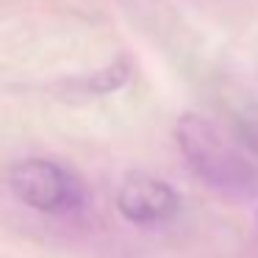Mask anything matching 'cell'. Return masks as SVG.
I'll return each instance as SVG.
<instances>
[{"label":"cell","instance_id":"cell-2","mask_svg":"<svg viewBox=\"0 0 258 258\" xmlns=\"http://www.w3.org/2000/svg\"><path fill=\"white\" fill-rule=\"evenodd\" d=\"M9 189L20 203L31 206L34 211L50 217H73L81 214L89 203L84 180L67 167L47 158H25L17 161L6 175Z\"/></svg>","mask_w":258,"mask_h":258},{"label":"cell","instance_id":"cell-1","mask_svg":"<svg viewBox=\"0 0 258 258\" xmlns=\"http://www.w3.org/2000/svg\"><path fill=\"white\" fill-rule=\"evenodd\" d=\"M183 158L195 175L230 200H247L258 191V164L203 114H183L175 125Z\"/></svg>","mask_w":258,"mask_h":258},{"label":"cell","instance_id":"cell-3","mask_svg":"<svg viewBox=\"0 0 258 258\" xmlns=\"http://www.w3.org/2000/svg\"><path fill=\"white\" fill-rule=\"evenodd\" d=\"M117 208L128 222L153 228V225H164L178 217L180 197L169 183L153 178V175L131 172L119 183Z\"/></svg>","mask_w":258,"mask_h":258}]
</instances>
